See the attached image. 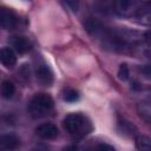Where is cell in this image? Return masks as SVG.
I'll return each instance as SVG.
<instances>
[{
    "label": "cell",
    "instance_id": "1",
    "mask_svg": "<svg viewBox=\"0 0 151 151\" xmlns=\"http://www.w3.org/2000/svg\"><path fill=\"white\" fill-rule=\"evenodd\" d=\"M84 27L88 35L106 51L126 53L131 51L137 42L134 33L110 27L94 18H87L84 22Z\"/></svg>",
    "mask_w": 151,
    "mask_h": 151
},
{
    "label": "cell",
    "instance_id": "2",
    "mask_svg": "<svg viewBox=\"0 0 151 151\" xmlns=\"http://www.w3.org/2000/svg\"><path fill=\"white\" fill-rule=\"evenodd\" d=\"M63 127L67 134L76 140L84 138L93 129L91 120L85 114L79 112L67 114L63 120Z\"/></svg>",
    "mask_w": 151,
    "mask_h": 151
},
{
    "label": "cell",
    "instance_id": "3",
    "mask_svg": "<svg viewBox=\"0 0 151 151\" xmlns=\"http://www.w3.org/2000/svg\"><path fill=\"white\" fill-rule=\"evenodd\" d=\"M27 109L28 113L35 119L46 118L53 114L54 101L47 93H37L31 98Z\"/></svg>",
    "mask_w": 151,
    "mask_h": 151
},
{
    "label": "cell",
    "instance_id": "4",
    "mask_svg": "<svg viewBox=\"0 0 151 151\" xmlns=\"http://www.w3.org/2000/svg\"><path fill=\"white\" fill-rule=\"evenodd\" d=\"M143 0H112V11L124 18L132 19Z\"/></svg>",
    "mask_w": 151,
    "mask_h": 151
},
{
    "label": "cell",
    "instance_id": "5",
    "mask_svg": "<svg viewBox=\"0 0 151 151\" xmlns=\"http://www.w3.org/2000/svg\"><path fill=\"white\" fill-rule=\"evenodd\" d=\"M35 77L40 85L42 86H51L53 83V72L50 66L45 63H38L35 66Z\"/></svg>",
    "mask_w": 151,
    "mask_h": 151
},
{
    "label": "cell",
    "instance_id": "6",
    "mask_svg": "<svg viewBox=\"0 0 151 151\" xmlns=\"http://www.w3.org/2000/svg\"><path fill=\"white\" fill-rule=\"evenodd\" d=\"M132 19L139 25L151 27V1H143Z\"/></svg>",
    "mask_w": 151,
    "mask_h": 151
},
{
    "label": "cell",
    "instance_id": "7",
    "mask_svg": "<svg viewBox=\"0 0 151 151\" xmlns=\"http://www.w3.org/2000/svg\"><path fill=\"white\" fill-rule=\"evenodd\" d=\"M0 24L4 29H14L19 25V18L12 9L2 7L0 12Z\"/></svg>",
    "mask_w": 151,
    "mask_h": 151
},
{
    "label": "cell",
    "instance_id": "8",
    "mask_svg": "<svg viewBox=\"0 0 151 151\" xmlns=\"http://www.w3.org/2000/svg\"><path fill=\"white\" fill-rule=\"evenodd\" d=\"M35 134L45 140L55 139L59 134L58 127L52 123H42L35 127Z\"/></svg>",
    "mask_w": 151,
    "mask_h": 151
},
{
    "label": "cell",
    "instance_id": "9",
    "mask_svg": "<svg viewBox=\"0 0 151 151\" xmlns=\"http://www.w3.org/2000/svg\"><path fill=\"white\" fill-rule=\"evenodd\" d=\"M11 45L12 48L19 53V54H25L32 50V42L27 37L24 35H15L11 38Z\"/></svg>",
    "mask_w": 151,
    "mask_h": 151
},
{
    "label": "cell",
    "instance_id": "10",
    "mask_svg": "<svg viewBox=\"0 0 151 151\" xmlns=\"http://www.w3.org/2000/svg\"><path fill=\"white\" fill-rule=\"evenodd\" d=\"M0 60L5 67H7V68L13 67L17 64L15 51L11 47H2L1 52H0Z\"/></svg>",
    "mask_w": 151,
    "mask_h": 151
},
{
    "label": "cell",
    "instance_id": "11",
    "mask_svg": "<svg viewBox=\"0 0 151 151\" xmlns=\"http://www.w3.org/2000/svg\"><path fill=\"white\" fill-rule=\"evenodd\" d=\"M19 138L14 134H4L0 138V149L1 150H13L19 145Z\"/></svg>",
    "mask_w": 151,
    "mask_h": 151
},
{
    "label": "cell",
    "instance_id": "12",
    "mask_svg": "<svg viewBox=\"0 0 151 151\" xmlns=\"http://www.w3.org/2000/svg\"><path fill=\"white\" fill-rule=\"evenodd\" d=\"M15 93V85L11 80H4L1 83V96L5 99H11Z\"/></svg>",
    "mask_w": 151,
    "mask_h": 151
},
{
    "label": "cell",
    "instance_id": "13",
    "mask_svg": "<svg viewBox=\"0 0 151 151\" xmlns=\"http://www.w3.org/2000/svg\"><path fill=\"white\" fill-rule=\"evenodd\" d=\"M79 92L72 87H66L64 88L63 91V99L65 101H68V103H74L77 100H79Z\"/></svg>",
    "mask_w": 151,
    "mask_h": 151
},
{
    "label": "cell",
    "instance_id": "14",
    "mask_svg": "<svg viewBox=\"0 0 151 151\" xmlns=\"http://www.w3.org/2000/svg\"><path fill=\"white\" fill-rule=\"evenodd\" d=\"M136 146L140 150H151V139L145 136H139L136 138Z\"/></svg>",
    "mask_w": 151,
    "mask_h": 151
},
{
    "label": "cell",
    "instance_id": "15",
    "mask_svg": "<svg viewBox=\"0 0 151 151\" xmlns=\"http://www.w3.org/2000/svg\"><path fill=\"white\" fill-rule=\"evenodd\" d=\"M118 77L119 79L122 80H127L130 78V71H129V67L126 64H122L119 66V70H118Z\"/></svg>",
    "mask_w": 151,
    "mask_h": 151
},
{
    "label": "cell",
    "instance_id": "16",
    "mask_svg": "<svg viewBox=\"0 0 151 151\" xmlns=\"http://www.w3.org/2000/svg\"><path fill=\"white\" fill-rule=\"evenodd\" d=\"M61 1L72 12H77L79 9V0H61Z\"/></svg>",
    "mask_w": 151,
    "mask_h": 151
},
{
    "label": "cell",
    "instance_id": "17",
    "mask_svg": "<svg viewBox=\"0 0 151 151\" xmlns=\"http://www.w3.org/2000/svg\"><path fill=\"white\" fill-rule=\"evenodd\" d=\"M140 72L143 73V76H144L146 79H150V80H151V64L144 65V66L142 67Z\"/></svg>",
    "mask_w": 151,
    "mask_h": 151
},
{
    "label": "cell",
    "instance_id": "18",
    "mask_svg": "<svg viewBox=\"0 0 151 151\" xmlns=\"http://www.w3.org/2000/svg\"><path fill=\"white\" fill-rule=\"evenodd\" d=\"M145 38H146V39H147V40L151 42V31H150V32H147V33L145 34Z\"/></svg>",
    "mask_w": 151,
    "mask_h": 151
}]
</instances>
